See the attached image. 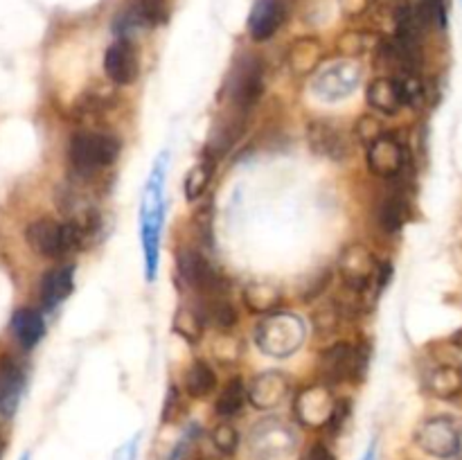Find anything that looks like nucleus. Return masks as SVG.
<instances>
[{"mask_svg":"<svg viewBox=\"0 0 462 460\" xmlns=\"http://www.w3.org/2000/svg\"><path fill=\"white\" fill-rule=\"evenodd\" d=\"M165 153L161 161L153 165L152 176L147 180V188L143 194V206H140V237L144 248V264H147V280L152 282L156 278L158 266V246H161V228L162 215H165Z\"/></svg>","mask_w":462,"mask_h":460,"instance_id":"obj_1","label":"nucleus"},{"mask_svg":"<svg viewBox=\"0 0 462 460\" xmlns=\"http://www.w3.org/2000/svg\"><path fill=\"white\" fill-rule=\"evenodd\" d=\"M305 323L300 316L291 314V311L266 314V318L255 329L257 347L275 359H287V356L296 354L305 343Z\"/></svg>","mask_w":462,"mask_h":460,"instance_id":"obj_2","label":"nucleus"},{"mask_svg":"<svg viewBox=\"0 0 462 460\" xmlns=\"http://www.w3.org/2000/svg\"><path fill=\"white\" fill-rule=\"evenodd\" d=\"M120 156V140L99 131H79L70 138L68 158L77 174L90 176L104 167L113 165Z\"/></svg>","mask_w":462,"mask_h":460,"instance_id":"obj_3","label":"nucleus"},{"mask_svg":"<svg viewBox=\"0 0 462 460\" xmlns=\"http://www.w3.org/2000/svg\"><path fill=\"white\" fill-rule=\"evenodd\" d=\"M298 437L289 424L280 419H262L253 427L246 440V454L251 460H287L296 451Z\"/></svg>","mask_w":462,"mask_h":460,"instance_id":"obj_4","label":"nucleus"},{"mask_svg":"<svg viewBox=\"0 0 462 460\" xmlns=\"http://www.w3.org/2000/svg\"><path fill=\"white\" fill-rule=\"evenodd\" d=\"M25 242L36 255L52 257V260L68 255V253L81 246L79 235H77L75 225L70 221L59 224V221L50 219V216H41V219L32 221L27 225Z\"/></svg>","mask_w":462,"mask_h":460,"instance_id":"obj_5","label":"nucleus"},{"mask_svg":"<svg viewBox=\"0 0 462 460\" xmlns=\"http://www.w3.org/2000/svg\"><path fill=\"white\" fill-rule=\"evenodd\" d=\"M320 374L325 383H343L355 382L356 374L365 373L368 365V345H350L341 341L329 345L320 354Z\"/></svg>","mask_w":462,"mask_h":460,"instance_id":"obj_6","label":"nucleus"},{"mask_svg":"<svg viewBox=\"0 0 462 460\" xmlns=\"http://www.w3.org/2000/svg\"><path fill=\"white\" fill-rule=\"evenodd\" d=\"M415 445L424 451V454L433 455V458L449 460L460 454L462 436L456 419L447 418V415H438V418L424 419L415 431Z\"/></svg>","mask_w":462,"mask_h":460,"instance_id":"obj_7","label":"nucleus"},{"mask_svg":"<svg viewBox=\"0 0 462 460\" xmlns=\"http://www.w3.org/2000/svg\"><path fill=\"white\" fill-rule=\"evenodd\" d=\"M377 257L361 244H352L343 251L338 260V273H341L343 287L352 291L368 293L374 289V278H377Z\"/></svg>","mask_w":462,"mask_h":460,"instance_id":"obj_8","label":"nucleus"},{"mask_svg":"<svg viewBox=\"0 0 462 460\" xmlns=\"http://www.w3.org/2000/svg\"><path fill=\"white\" fill-rule=\"evenodd\" d=\"M334 406H337V397L325 383L302 388L296 395V401H293L298 422L307 428L328 427L334 415Z\"/></svg>","mask_w":462,"mask_h":460,"instance_id":"obj_9","label":"nucleus"},{"mask_svg":"<svg viewBox=\"0 0 462 460\" xmlns=\"http://www.w3.org/2000/svg\"><path fill=\"white\" fill-rule=\"evenodd\" d=\"M230 99L237 111H248L260 102L262 93H264V68L257 59H246L239 63L230 79Z\"/></svg>","mask_w":462,"mask_h":460,"instance_id":"obj_10","label":"nucleus"},{"mask_svg":"<svg viewBox=\"0 0 462 460\" xmlns=\"http://www.w3.org/2000/svg\"><path fill=\"white\" fill-rule=\"evenodd\" d=\"M406 165V149L393 135H379L368 144V170L379 179H395Z\"/></svg>","mask_w":462,"mask_h":460,"instance_id":"obj_11","label":"nucleus"},{"mask_svg":"<svg viewBox=\"0 0 462 460\" xmlns=\"http://www.w3.org/2000/svg\"><path fill=\"white\" fill-rule=\"evenodd\" d=\"M359 81H361L359 66H355V63L350 61H341L337 63V66H329L328 70H323L319 77H316L314 93L316 97L334 102V99L347 97V95L356 88Z\"/></svg>","mask_w":462,"mask_h":460,"instance_id":"obj_12","label":"nucleus"},{"mask_svg":"<svg viewBox=\"0 0 462 460\" xmlns=\"http://www.w3.org/2000/svg\"><path fill=\"white\" fill-rule=\"evenodd\" d=\"M179 275L188 287L197 289V291L206 293H217L221 289V278L215 269L210 266V262L201 255L194 248H183L179 253Z\"/></svg>","mask_w":462,"mask_h":460,"instance_id":"obj_13","label":"nucleus"},{"mask_svg":"<svg viewBox=\"0 0 462 460\" xmlns=\"http://www.w3.org/2000/svg\"><path fill=\"white\" fill-rule=\"evenodd\" d=\"M140 70L138 52L129 39H117L104 54V72L117 86H129Z\"/></svg>","mask_w":462,"mask_h":460,"instance_id":"obj_14","label":"nucleus"},{"mask_svg":"<svg viewBox=\"0 0 462 460\" xmlns=\"http://www.w3.org/2000/svg\"><path fill=\"white\" fill-rule=\"evenodd\" d=\"M289 391V379L284 377L282 373H275V370H269V373H262L248 383L246 397L255 409L271 410L280 404V401L287 397Z\"/></svg>","mask_w":462,"mask_h":460,"instance_id":"obj_15","label":"nucleus"},{"mask_svg":"<svg viewBox=\"0 0 462 460\" xmlns=\"http://www.w3.org/2000/svg\"><path fill=\"white\" fill-rule=\"evenodd\" d=\"M25 388V374L14 356H0V418H12Z\"/></svg>","mask_w":462,"mask_h":460,"instance_id":"obj_16","label":"nucleus"},{"mask_svg":"<svg viewBox=\"0 0 462 460\" xmlns=\"http://www.w3.org/2000/svg\"><path fill=\"white\" fill-rule=\"evenodd\" d=\"M365 99L374 111L383 113V115H395L406 106L404 86H402L400 77H379V79L370 81Z\"/></svg>","mask_w":462,"mask_h":460,"instance_id":"obj_17","label":"nucleus"},{"mask_svg":"<svg viewBox=\"0 0 462 460\" xmlns=\"http://www.w3.org/2000/svg\"><path fill=\"white\" fill-rule=\"evenodd\" d=\"M284 23L282 0H255L248 16V34L253 41H269Z\"/></svg>","mask_w":462,"mask_h":460,"instance_id":"obj_18","label":"nucleus"},{"mask_svg":"<svg viewBox=\"0 0 462 460\" xmlns=\"http://www.w3.org/2000/svg\"><path fill=\"white\" fill-rule=\"evenodd\" d=\"M307 140L316 156L329 158V161H343L347 156V143L341 131L325 120H314L307 131Z\"/></svg>","mask_w":462,"mask_h":460,"instance_id":"obj_19","label":"nucleus"},{"mask_svg":"<svg viewBox=\"0 0 462 460\" xmlns=\"http://www.w3.org/2000/svg\"><path fill=\"white\" fill-rule=\"evenodd\" d=\"M75 287V269L72 266H57L50 269L41 280V305L43 309H57L63 300L72 293Z\"/></svg>","mask_w":462,"mask_h":460,"instance_id":"obj_20","label":"nucleus"},{"mask_svg":"<svg viewBox=\"0 0 462 460\" xmlns=\"http://www.w3.org/2000/svg\"><path fill=\"white\" fill-rule=\"evenodd\" d=\"M12 334H14V338L18 341V345L25 347V350H32V347H34L45 334V323H43V318H41L39 311L27 309V307L14 311Z\"/></svg>","mask_w":462,"mask_h":460,"instance_id":"obj_21","label":"nucleus"},{"mask_svg":"<svg viewBox=\"0 0 462 460\" xmlns=\"http://www.w3.org/2000/svg\"><path fill=\"white\" fill-rule=\"evenodd\" d=\"M244 305L253 314H273L282 305V293H280V289L275 284L253 282L244 289Z\"/></svg>","mask_w":462,"mask_h":460,"instance_id":"obj_22","label":"nucleus"},{"mask_svg":"<svg viewBox=\"0 0 462 460\" xmlns=\"http://www.w3.org/2000/svg\"><path fill=\"white\" fill-rule=\"evenodd\" d=\"M289 68L293 75L305 77L314 72L320 63V43L316 39H300L289 50Z\"/></svg>","mask_w":462,"mask_h":460,"instance_id":"obj_23","label":"nucleus"},{"mask_svg":"<svg viewBox=\"0 0 462 460\" xmlns=\"http://www.w3.org/2000/svg\"><path fill=\"white\" fill-rule=\"evenodd\" d=\"M427 391L436 397H454L462 392V368L438 365L427 374Z\"/></svg>","mask_w":462,"mask_h":460,"instance_id":"obj_24","label":"nucleus"},{"mask_svg":"<svg viewBox=\"0 0 462 460\" xmlns=\"http://www.w3.org/2000/svg\"><path fill=\"white\" fill-rule=\"evenodd\" d=\"M217 388V374L206 361H194L192 365L185 373V391L194 400H203V397L210 395Z\"/></svg>","mask_w":462,"mask_h":460,"instance_id":"obj_25","label":"nucleus"},{"mask_svg":"<svg viewBox=\"0 0 462 460\" xmlns=\"http://www.w3.org/2000/svg\"><path fill=\"white\" fill-rule=\"evenodd\" d=\"M246 386H244L242 379H230L224 388H221L219 397H217L215 410L219 418H233L246 404Z\"/></svg>","mask_w":462,"mask_h":460,"instance_id":"obj_26","label":"nucleus"},{"mask_svg":"<svg viewBox=\"0 0 462 460\" xmlns=\"http://www.w3.org/2000/svg\"><path fill=\"white\" fill-rule=\"evenodd\" d=\"M212 174H215V162H212V158H203V161H199L197 165L188 171L183 183L188 201H197L201 194H206L208 185L212 183Z\"/></svg>","mask_w":462,"mask_h":460,"instance_id":"obj_27","label":"nucleus"},{"mask_svg":"<svg viewBox=\"0 0 462 460\" xmlns=\"http://www.w3.org/2000/svg\"><path fill=\"white\" fill-rule=\"evenodd\" d=\"M171 329H174V334H179L183 341L199 343L203 336L201 314L189 309V307H180V309L174 314V320H171Z\"/></svg>","mask_w":462,"mask_h":460,"instance_id":"obj_28","label":"nucleus"},{"mask_svg":"<svg viewBox=\"0 0 462 460\" xmlns=\"http://www.w3.org/2000/svg\"><path fill=\"white\" fill-rule=\"evenodd\" d=\"M406 221V203L402 198L391 197L379 207V225L383 233H397Z\"/></svg>","mask_w":462,"mask_h":460,"instance_id":"obj_29","label":"nucleus"},{"mask_svg":"<svg viewBox=\"0 0 462 460\" xmlns=\"http://www.w3.org/2000/svg\"><path fill=\"white\" fill-rule=\"evenodd\" d=\"M135 16L144 25H162L170 16L167 0H135Z\"/></svg>","mask_w":462,"mask_h":460,"instance_id":"obj_30","label":"nucleus"},{"mask_svg":"<svg viewBox=\"0 0 462 460\" xmlns=\"http://www.w3.org/2000/svg\"><path fill=\"white\" fill-rule=\"evenodd\" d=\"M208 318L212 320V325H215L217 329L228 332V329H233L235 325H237L239 316H237V309H235L228 300L217 298V300H212L210 309H208Z\"/></svg>","mask_w":462,"mask_h":460,"instance_id":"obj_31","label":"nucleus"},{"mask_svg":"<svg viewBox=\"0 0 462 460\" xmlns=\"http://www.w3.org/2000/svg\"><path fill=\"white\" fill-rule=\"evenodd\" d=\"M212 442H215L217 451H221L224 455H233L239 446V431L233 424L221 422L212 431Z\"/></svg>","mask_w":462,"mask_h":460,"instance_id":"obj_32","label":"nucleus"},{"mask_svg":"<svg viewBox=\"0 0 462 460\" xmlns=\"http://www.w3.org/2000/svg\"><path fill=\"white\" fill-rule=\"evenodd\" d=\"M338 320H341V309L337 307V302H334V305L320 307V309L314 314L316 332L334 334L338 329Z\"/></svg>","mask_w":462,"mask_h":460,"instance_id":"obj_33","label":"nucleus"},{"mask_svg":"<svg viewBox=\"0 0 462 460\" xmlns=\"http://www.w3.org/2000/svg\"><path fill=\"white\" fill-rule=\"evenodd\" d=\"M355 133H356V138L361 140V143L370 144V143H374L379 135H383V131H382V124H379L377 117L364 115L359 122H356Z\"/></svg>","mask_w":462,"mask_h":460,"instance_id":"obj_34","label":"nucleus"},{"mask_svg":"<svg viewBox=\"0 0 462 460\" xmlns=\"http://www.w3.org/2000/svg\"><path fill=\"white\" fill-rule=\"evenodd\" d=\"M183 397H180L179 388L171 386L170 392H167L165 406H162V422H176L179 415L183 413Z\"/></svg>","mask_w":462,"mask_h":460,"instance_id":"obj_35","label":"nucleus"},{"mask_svg":"<svg viewBox=\"0 0 462 460\" xmlns=\"http://www.w3.org/2000/svg\"><path fill=\"white\" fill-rule=\"evenodd\" d=\"M341 50L346 54H361L365 50V36L359 34V32H350L341 39Z\"/></svg>","mask_w":462,"mask_h":460,"instance_id":"obj_36","label":"nucleus"},{"mask_svg":"<svg viewBox=\"0 0 462 460\" xmlns=\"http://www.w3.org/2000/svg\"><path fill=\"white\" fill-rule=\"evenodd\" d=\"M138 442H140V436L131 437L129 442H125V445L116 451L113 460H138Z\"/></svg>","mask_w":462,"mask_h":460,"instance_id":"obj_37","label":"nucleus"},{"mask_svg":"<svg viewBox=\"0 0 462 460\" xmlns=\"http://www.w3.org/2000/svg\"><path fill=\"white\" fill-rule=\"evenodd\" d=\"M300 460H337V458H334V454L328 449V446L316 442V445H311L310 449H307V454L302 455Z\"/></svg>","mask_w":462,"mask_h":460,"instance_id":"obj_38","label":"nucleus"},{"mask_svg":"<svg viewBox=\"0 0 462 460\" xmlns=\"http://www.w3.org/2000/svg\"><path fill=\"white\" fill-rule=\"evenodd\" d=\"M341 5L347 14H359L368 7V0H341Z\"/></svg>","mask_w":462,"mask_h":460,"instance_id":"obj_39","label":"nucleus"},{"mask_svg":"<svg viewBox=\"0 0 462 460\" xmlns=\"http://www.w3.org/2000/svg\"><path fill=\"white\" fill-rule=\"evenodd\" d=\"M361 460H377V449H374V445H370V449L365 451V455Z\"/></svg>","mask_w":462,"mask_h":460,"instance_id":"obj_40","label":"nucleus"},{"mask_svg":"<svg viewBox=\"0 0 462 460\" xmlns=\"http://www.w3.org/2000/svg\"><path fill=\"white\" fill-rule=\"evenodd\" d=\"M454 343H456V345H460V347H462V332L456 334V336H454Z\"/></svg>","mask_w":462,"mask_h":460,"instance_id":"obj_41","label":"nucleus"},{"mask_svg":"<svg viewBox=\"0 0 462 460\" xmlns=\"http://www.w3.org/2000/svg\"><path fill=\"white\" fill-rule=\"evenodd\" d=\"M0 451H3V440H0Z\"/></svg>","mask_w":462,"mask_h":460,"instance_id":"obj_42","label":"nucleus"},{"mask_svg":"<svg viewBox=\"0 0 462 460\" xmlns=\"http://www.w3.org/2000/svg\"><path fill=\"white\" fill-rule=\"evenodd\" d=\"M21 460H30V458H27V455H23V458Z\"/></svg>","mask_w":462,"mask_h":460,"instance_id":"obj_43","label":"nucleus"}]
</instances>
